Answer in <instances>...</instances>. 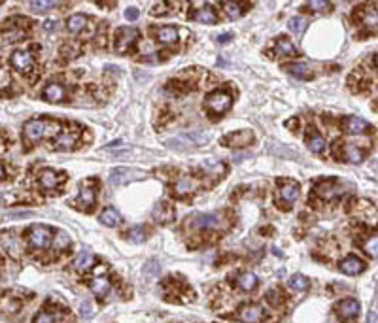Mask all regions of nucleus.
I'll return each instance as SVG.
<instances>
[{
  "label": "nucleus",
  "instance_id": "37",
  "mask_svg": "<svg viewBox=\"0 0 378 323\" xmlns=\"http://www.w3.org/2000/svg\"><path fill=\"white\" fill-rule=\"evenodd\" d=\"M129 238H131L134 244L144 242V238H146V231H144V227H134V229H131V231H129Z\"/></svg>",
  "mask_w": 378,
  "mask_h": 323
},
{
  "label": "nucleus",
  "instance_id": "28",
  "mask_svg": "<svg viewBox=\"0 0 378 323\" xmlns=\"http://www.w3.org/2000/svg\"><path fill=\"white\" fill-rule=\"evenodd\" d=\"M85 25H87L85 16H82V14H76V16L68 17V21H66V29H68L70 33H80V31L85 29Z\"/></svg>",
  "mask_w": 378,
  "mask_h": 323
},
{
  "label": "nucleus",
  "instance_id": "45",
  "mask_svg": "<svg viewBox=\"0 0 378 323\" xmlns=\"http://www.w3.org/2000/svg\"><path fill=\"white\" fill-rule=\"evenodd\" d=\"M138 14L140 12L136 8H129L127 12H125V17H127L129 21H136V19H138Z\"/></svg>",
  "mask_w": 378,
  "mask_h": 323
},
{
  "label": "nucleus",
  "instance_id": "23",
  "mask_svg": "<svg viewBox=\"0 0 378 323\" xmlns=\"http://www.w3.org/2000/svg\"><path fill=\"white\" fill-rule=\"evenodd\" d=\"M59 182H61V176L53 170H44L40 174V186L44 189H53L59 186Z\"/></svg>",
  "mask_w": 378,
  "mask_h": 323
},
{
  "label": "nucleus",
  "instance_id": "52",
  "mask_svg": "<svg viewBox=\"0 0 378 323\" xmlns=\"http://www.w3.org/2000/svg\"><path fill=\"white\" fill-rule=\"evenodd\" d=\"M0 201H2V197H0Z\"/></svg>",
  "mask_w": 378,
  "mask_h": 323
},
{
  "label": "nucleus",
  "instance_id": "39",
  "mask_svg": "<svg viewBox=\"0 0 378 323\" xmlns=\"http://www.w3.org/2000/svg\"><path fill=\"white\" fill-rule=\"evenodd\" d=\"M57 321V314L53 312H40L34 317V323H55Z\"/></svg>",
  "mask_w": 378,
  "mask_h": 323
},
{
  "label": "nucleus",
  "instance_id": "20",
  "mask_svg": "<svg viewBox=\"0 0 378 323\" xmlns=\"http://www.w3.org/2000/svg\"><path fill=\"white\" fill-rule=\"evenodd\" d=\"M193 19L199 21V23H206V25L218 23V16H216V12L210 8V6H205V8L197 10V12L193 14Z\"/></svg>",
  "mask_w": 378,
  "mask_h": 323
},
{
  "label": "nucleus",
  "instance_id": "22",
  "mask_svg": "<svg viewBox=\"0 0 378 323\" xmlns=\"http://www.w3.org/2000/svg\"><path fill=\"white\" fill-rule=\"evenodd\" d=\"M93 263H95L93 253H91V251H82V253L74 259V268L80 270V272H85V270H89V268L93 267Z\"/></svg>",
  "mask_w": 378,
  "mask_h": 323
},
{
  "label": "nucleus",
  "instance_id": "10",
  "mask_svg": "<svg viewBox=\"0 0 378 323\" xmlns=\"http://www.w3.org/2000/svg\"><path fill=\"white\" fill-rule=\"evenodd\" d=\"M42 95L48 102H63L66 98V87L61 83H50V85H46Z\"/></svg>",
  "mask_w": 378,
  "mask_h": 323
},
{
  "label": "nucleus",
  "instance_id": "12",
  "mask_svg": "<svg viewBox=\"0 0 378 323\" xmlns=\"http://www.w3.org/2000/svg\"><path fill=\"white\" fill-rule=\"evenodd\" d=\"M340 270L344 272V274H359V272H363L365 270V263H363L359 257H355V255H350V257H346L344 261H340Z\"/></svg>",
  "mask_w": 378,
  "mask_h": 323
},
{
  "label": "nucleus",
  "instance_id": "17",
  "mask_svg": "<svg viewBox=\"0 0 378 323\" xmlns=\"http://www.w3.org/2000/svg\"><path fill=\"white\" fill-rule=\"evenodd\" d=\"M195 187H197L195 180L189 178V176H183V178H180L176 184H174V193L178 195V197H185V195L193 193Z\"/></svg>",
  "mask_w": 378,
  "mask_h": 323
},
{
  "label": "nucleus",
  "instance_id": "26",
  "mask_svg": "<svg viewBox=\"0 0 378 323\" xmlns=\"http://www.w3.org/2000/svg\"><path fill=\"white\" fill-rule=\"evenodd\" d=\"M76 134L74 132H68V130H65V132H61L57 138H55V145H57L59 149H70V147H74V142H76Z\"/></svg>",
  "mask_w": 378,
  "mask_h": 323
},
{
  "label": "nucleus",
  "instance_id": "32",
  "mask_svg": "<svg viewBox=\"0 0 378 323\" xmlns=\"http://www.w3.org/2000/svg\"><path fill=\"white\" fill-rule=\"evenodd\" d=\"M242 10H244V6L239 2H223V12L227 14L229 19H239L242 16Z\"/></svg>",
  "mask_w": 378,
  "mask_h": 323
},
{
  "label": "nucleus",
  "instance_id": "9",
  "mask_svg": "<svg viewBox=\"0 0 378 323\" xmlns=\"http://www.w3.org/2000/svg\"><path fill=\"white\" fill-rule=\"evenodd\" d=\"M95 201H97V191H95V187L91 186H82V189H80V195H78V199H76V204L82 208V210H91L93 208V204H95Z\"/></svg>",
  "mask_w": 378,
  "mask_h": 323
},
{
  "label": "nucleus",
  "instance_id": "36",
  "mask_svg": "<svg viewBox=\"0 0 378 323\" xmlns=\"http://www.w3.org/2000/svg\"><path fill=\"white\" fill-rule=\"evenodd\" d=\"M289 285H291V289L295 291H304L308 287V278H304L303 274H297L289 280Z\"/></svg>",
  "mask_w": 378,
  "mask_h": 323
},
{
  "label": "nucleus",
  "instance_id": "21",
  "mask_svg": "<svg viewBox=\"0 0 378 323\" xmlns=\"http://www.w3.org/2000/svg\"><path fill=\"white\" fill-rule=\"evenodd\" d=\"M342 159L348 163H352V165H359V163L363 161V151L359 147H355V145L346 144L344 147H342Z\"/></svg>",
  "mask_w": 378,
  "mask_h": 323
},
{
  "label": "nucleus",
  "instance_id": "8",
  "mask_svg": "<svg viewBox=\"0 0 378 323\" xmlns=\"http://www.w3.org/2000/svg\"><path fill=\"white\" fill-rule=\"evenodd\" d=\"M337 314L340 319H353L359 314V302L355 299H344L337 304Z\"/></svg>",
  "mask_w": 378,
  "mask_h": 323
},
{
  "label": "nucleus",
  "instance_id": "19",
  "mask_svg": "<svg viewBox=\"0 0 378 323\" xmlns=\"http://www.w3.org/2000/svg\"><path fill=\"white\" fill-rule=\"evenodd\" d=\"M89 287H91V291L99 297V299H104L106 297L108 293H110V282H108L106 278H93L91 280V283H89Z\"/></svg>",
  "mask_w": 378,
  "mask_h": 323
},
{
  "label": "nucleus",
  "instance_id": "7",
  "mask_svg": "<svg viewBox=\"0 0 378 323\" xmlns=\"http://www.w3.org/2000/svg\"><path fill=\"white\" fill-rule=\"evenodd\" d=\"M254 140V132L252 130H237V132H231L223 138V144L229 145V147H244V145L252 144Z\"/></svg>",
  "mask_w": 378,
  "mask_h": 323
},
{
  "label": "nucleus",
  "instance_id": "41",
  "mask_svg": "<svg viewBox=\"0 0 378 323\" xmlns=\"http://www.w3.org/2000/svg\"><path fill=\"white\" fill-rule=\"evenodd\" d=\"M329 2H325V0H314V2H310L308 4V8L312 10V12H325V10H329Z\"/></svg>",
  "mask_w": 378,
  "mask_h": 323
},
{
  "label": "nucleus",
  "instance_id": "18",
  "mask_svg": "<svg viewBox=\"0 0 378 323\" xmlns=\"http://www.w3.org/2000/svg\"><path fill=\"white\" fill-rule=\"evenodd\" d=\"M306 145H308V149L314 151V153H321V151L325 149V138L321 136L320 132L310 130L308 136H306Z\"/></svg>",
  "mask_w": 378,
  "mask_h": 323
},
{
  "label": "nucleus",
  "instance_id": "50",
  "mask_svg": "<svg viewBox=\"0 0 378 323\" xmlns=\"http://www.w3.org/2000/svg\"><path fill=\"white\" fill-rule=\"evenodd\" d=\"M0 178H4V165L0 163Z\"/></svg>",
  "mask_w": 378,
  "mask_h": 323
},
{
  "label": "nucleus",
  "instance_id": "48",
  "mask_svg": "<svg viewBox=\"0 0 378 323\" xmlns=\"http://www.w3.org/2000/svg\"><path fill=\"white\" fill-rule=\"evenodd\" d=\"M367 323H378L376 312H369V314H367Z\"/></svg>",
  "mask_w": 378,
  "mask_h": 323
},
{
  "label": "nucleus",
  "instance_id": "38",
  "mask_svg": "<svg viewBox=\"0 0 378 323\" xmlns=\"http://www.w3.org/2000/svg\"><path fill=\"white\" fill-rule=\"evenodd\" d=\"M365 251L369 253L370 257H378V236H370L369 240L365 242Z\"/></svg>",
  "mask_w": 378,
  "mask_h": 323
},
{
  "label": "nucleus",
  "instance_id": "51",
  "mask_svg": "<svg viewBox=\"0 0 378 323\" xmlns=\"http://www.w3.org/2000/svg\"><path fill=\"white\" fill-rule=\"evenodd\" d=\"M374 65L378 66V53H376V55H374Z\"/></svg>",
  "mask_w": 378,
  "mask_h": 323
},
{
  "label": "nucleus",
  "instance_id": "29",
  "mask_svg": "<svg viewBox=\"0 0 378 323\" xmlns=\"http://www.w3.org/2000/svg\"><path fill=\"white\" fill-rule=\"evenodd\" d=\"M153 216H155L157 221H161V223H166V221H170V219L174 218V210L168 206V204H159V206H155V210H153Z\"/></svg>",
  "mask_w": 378,
  "mask_h": 323
},
{
  "label": "nucleus",
  "instance_id": "47",
  "mask_svg": "<svg viewBox=\"0 0 378 323\" xmlns=\"http://www.w3.org/2000/svg\"><path fill=\"white\" fill-rule=\"evenodd\" d=\"M233 36H235L233 33H223L218 36V42H220V44H227V42L233 40Z\"/></svg>",
  "mask_w": 378,
  "mask_h": 323
},
{
  "label": "nucleus",
  "instance_id": "3",
  "mask_svg": "<svg viewBox=\"0 0 378 323\" xmlns=\"http://www.w3.org/2000/svg\"><path fill=\"white\" fill-rule=\"evenodd\" d=\"M10 63H12V66H14L16 70L27 74L34 66V59H33V55H31L29 51H25V49H17V51L12 53Z\"/></svg>",
  "mask_w": 378,
  "mask_h": 323
},
{
  "label": "nucleus",
  "instance_id": "11",
  "mask_svg": "<svg viewBox=\"0 0 378 323\" xmlns=\"http://www.w3.org/2000/svg\"><path fill=\"white\" fill-rule=\"evenodd\" d=\"M316 193L320 195L321 199L331 201V199H335V197H338V195L342 193V187L338 186V184H335V182H320L316 186Z\"/></svg>",
  "mask_w": 378,
  "mask_h": 323
},
{
  "label": "nucleus",
  "instance_id": "27",
  "mask_svg": "<svg viewBox=\"0 0 378 323\" xmlns=\"http://www.w3.org/2000/svg\"><path fill=\"white\" fill-rule=\"evenodd\" d=\"M289 72L293 74L299 80H310L312 78V70L310 66L304 65V63H295V65H289Z\"/></svg>",
  "mask_w": 378,
  "mask_h": 323
},
{
  "label": "nucleus",
  "instance_id": "24",
  "mask_svg": "<svg viewBox=\"0 0 378 323\" xmlns=\"http://www.w3.org/2000/svg\"><path fill=\"white\" fill-rule=\"evenodd\" d=\"M100 223L106 227H117L121 223V216L114 208H106V210L100 214Z\"/></svg>",
  "mask_w": 378,
  "mask_h": 323
},
{
  "label": "nucleus",
  "instance_id": "1",
  "mask_svg": "<svg viewBox=\"0 0 378 323\" xmlns=\"http://www.w3.org/2000/svg\"><path fill=\"white\" fill-rule=\"evenodd\" d=\"M51 238H53V233H51L50 227H46V225L31 227V229H29V236H27L29 244H31L33 248H36V250L48 248L51 244Z\"/></svg>",
  "mask_w": 378,
  "mask_h": 323
},
{
  "label": "nucleus",
  "instance_id": "15",
  "mask_svg": "<svg viewBox=\"0 0 378 323\" xmlns=\"http://www.w3.org/2000/svg\"><path fill=\"white\" fill-rule=\"evenodd\" d=\"M193 223L199 229H218L222 223V216L220 214H205V216H197Z\"/></svg>",
  "mask_w": 378,
  "mask_h": 323
},
{
  "label": "nucleus",
  "instance_id": "46",
  "mask_svg": "<svg viewBox=\"0 0 378 323\" xmlns=\"http://www.w3.org/2000/svg\"><path fill=\"white\" fill-rule=\"evenodd\" d=\"M91 314H93V304L85 300V302L82 304V315H85V317H89Z\"/></svg>",
  "mask_w": 378,
  "mask_h": 323
},
{
  "label": "nucleus",
  "instance_id": "5",
  "mask_svg": "<svg viewBox=\"0 0 378 323\" xmlns=\"http://www.w3.org/2000/svg\"><path fill=\"white\" fill-rule=\"evenodd\" d=\"M136 38H138V31H134V29H129V27H125V29H119V33H117V38H115V48H117V51L119 53H125L129 48H132V44L136 42Z\"/></svg>",
  "mask_w": 378,
  "mask_h": 323
},
{
  "label": "nucleus",
  "instance_id": "40",
  "mask_svg": "<svg viewBox=\"0 0 378 323\" xmlns=\"http://www.w3.org/2000/svg\"><path fill=\"white\" fill-rule=\"evenodd\" d=\"M185 138L191 140V144H206L210 134H208V132H191V134H187Z\"/></svg>",
  "mask_w": 378,
  "mask_h": 323
},
{
  "label": "nucleus",
  "instance_id": "33",
  "mask_svg": "<svg viewBox=\"0 0 378 323\" xmlns=\"http://www.w3.org/2000/svg\"><path fill=\"white\" fill-rule=\"evenodd\" d=\"M276 51H278L280 55H295L297 53L293 42L288 40V38H280V40L276 42Z\"/></svg>",
  "mask_w": 378,
  "mask_h": 323
},
{
  "label": "nucleus",
  "instance_id": "6",
  "mask_svg": "<svg viewBox=\"0 0 378 323\" xmlns=\"http://www.w3.org/2000/svg\"><path fill=\"white\" fill-rule=\"evenodd\" d=\"M237 317H239L242 323H259L265 317V312H263V308L257 306V304H244V306L239 310Z\"/></svg>",
  "mask_w": 378,
  "mask_h": 323
},
{
  "label": "nucleus",
  "instance_id": "31",
  "mask_svg": "<svg viewBox=\"0 0 378 323\" xmlns=\"http://www.w3.org/2000/svg\"><path fill=\"white\" fill-rule=\"evenodd\" d=\"M280 197L284 202H295L299 197V186L297 184H288L280 189Z\"/></svg>",
  "mask_w": 378,
  "mask_h": 323
},
{
  "label": "nucleus",
  "instance_id": "2",
  "mask_svg": "<svg viewBox=\"0 0 378 323\" xmlns=\"http://www.w3.org/2000/svg\"><path fill=\"white\" fill-rule=\"evenodd\" d=\"M233 104V97L227 91H216L206 98V108L214 113H225Z\"/></svg>",
  "mask_w": 378,
  "mask_h": 323
},
{
  "label": "nucleus",
  "instance_id": "13",
  "mask_svg": "<svg viewBox=\"0 0 378 323\" xmlns=\"http://www.w3.org/2000/svg\"><path fill=\"white\" fill-rule=\"evenodd\" d=\"M369 123L365 121V119H361V117H357V115H348L344 119V129L350 132V134H361V132H365V130H369Z\"/></svg>",
  "mask_w": 378,
  "mask_h": 323
},
{
  "label": "nucleus",
  "instance_id": "14",
  "mask_svg": "<svg viewBox=\"0 0 378 323\" xmlns=\"http://www.w3.org/2000/svg\"><path fill=\"white\" fill-rule=\"evenodd\" d=\"M136 178H140V176L138 174H134V170L115 169V170H112V174H110V184L121 186V184H125V182H131V180H136Z\"/></svg>",
  "mask_w": 378,
  "mask_h": 323
},
{
  "label": "nucleus",
  "instance_id": "34",
  "mask_svg": "<svg viewBox=\"0 0 378 323\" xmlns=\"http://www.w3.org/2000/svg\"><path fill=\"white\" fill-rule=\"evenodd\" d=\"M57 4L55 2H51V0H33V2H29V8L33 10V12H48V10L55 8Z\"/></svg>",
  "mask_w": 378,
  "mask_h": 323
},
{
  "label": "nucleus",
  "instance_id": "43",
  "mask_svg": "<svg viewBox=\"0 0 378 323\" xmlns=\"http://www.w3.org/2000/svg\"><path fill=\"white\" fill-rule=\"evenodd\" d=\"M203 167H205V169H208L210 172H223V170H225V167H223L222 163H210V161H206Z\"/></svg>",
  "mask_w": 378,
  "mask_h": 323
},
{
  "label": "nucleus",
  "instance_id": "44",
  "mask_svg": "<svg viewBox=\"0 0 378 323\" xmlns=\"http://www.w3.org/2000/svg\"><path fill=\"white\" fill-rule=\"evenodd\" d=\"M21 36H23V31H10V33H6V38H4V40L16 42V40H19Z\"/></svg>",
  "mask_w": 378,
  "mask_h": 323
},
{
  "label": "nucleus",
  "instance_id": "25",
  "mask_svg": "<svg viewBox=\"0 0 378 323\" xmlns=\"http://www.w3.org/2000/svg\"><path fill=\"white\" fill-rule=\"evenodd\" d=\"M237 285H239L242 291H252L257 287V278L252 272H242V274L237 278Z\"/></svg>",
  "mask_w": 378,
  "mask_h": 323
},
{
  "label": "nucleus",
  "instance_id": "30",
  "mask_svg": "<svg viewBox=\"0 0 378 323\" xmlns=\"http://www.w3.org/2000/svg\"><path fill=\"white\" fill-rule=\"evenodd\" d=\"M361 23L367 29H376L378 27V10L376 8H365L361 16Z\"/></svg>",
  "mask_w": 378,
  "mask_h": 323
},
{
  "label": "nucleus",
  "instance_id": "35",
  "mask_svg": "<svg viewBox=\"0 0 378 323\" xmlns=\"http://www.w3.org/2000/svg\"><path fill=\"white\" fill-rule=\"evenodd\" d=\"M288 27L291 33L301 34L304 29H306V19H304V17H293V19H289Z\"/></svg>",
  "mask_w": 378,
  "mask_h": 323
},
{
  "label": "nucleus",
  "instance_id": "16",
  "mask_svg": "<svg viewBox=\"0 0 378 323\" xmlns=\"http://www.w3.org/2000/svg\"><path fill=\"white\" fill-rule=\"evenodd\" d=\"M155 38L157 42H161V44H174V42L178 40V29H174V27H159L155 31Z\"/></svg>",
  "mask_w": 378,
  "mask_h": 323
},
{
  "label": "nucleus",
  "instance_id": "4",
  "mask_svg": "<svg viewBox=\"0 0 378 323\" xmlns=\"http://www.w3.org/2000/svg\"><path fill=\"white\" fill-rule=\"evenodd\" d=\"M46 129H48L46 121H42V119H31V121L25 123V127H23V136H25V140H29V142H38V140L46 134Z\"/></svg>",
  "mask_w": 378,
  "mask_h": 323
},
{
  "label": "nucleus",
  "instance_id": "42",
  "mask_svg": "<svg viewBox=\"0 0 378 323\" xmlns=\"http://www.w3.org/2000/svg\"><path fill=\"white\" fill-rule=\"evenodd\" d=\"M282 291H278V289H272L269 295H267V299H269V302L271 304H274V306H278L280 304V300H282V295H280Z\"/></svg>",
  "mask_w": 378,
  "mask_h": 323
},
{
  "label": "nucleus",
  "instance_id": "49",
  "mask_svg": "<svg viewBox=\"0 0 378 323\" xmlns=\"http://www.w3.org/2000/svg\"><path fill=\"white\" fill-rule=\"evenodd\" d=\"M44 27H46V31H53V29H57V21H46L44 23Z\"/></svg>",
  "mask_w": 378,
  "mask_h": 323
}]
</instances>
